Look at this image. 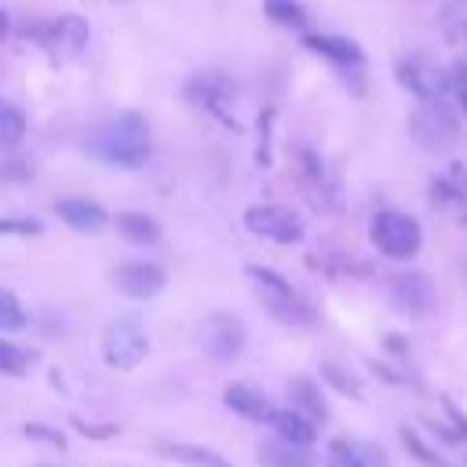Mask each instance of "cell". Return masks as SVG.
<instances>
[{
	"instance_id": "cell-17",
	"label": "cell",
	"mask_w": 467,
	"mask_h": 467,
	"mask_svg": "<svg viewBox=\"0 0 467 467\" xmlns=\"http://www.w3.org/2000/svg\"><path fill=\"white\" fill-rule=\"evenodd\" d=\"M157 452H161L164 460L182 463V467H234L223 452H215V449H208V445H190V441H161Z\"/></svg>"
},
{
	"instance_id": "cell-34",
	"label": "cell",
	"mask_w": 467,
	"mask_h": 467,
	"mask_svg": "<svg viewBox=\"0 0 467 467\" xmlns=\"http://www.w3.org/2000/svg\"><path fill=\"white\" fill-rule=\"evenodd\" d=\"M445 179L452 182V190H456V201H463V204H467V164H452Z\"/></svg>"
},
{
	"instance_id": "cell-27",
	"label": "cell",
	"mask_w": 467,
	"mask_h": 467,
	"mask_svg": "<svg viewBox=\"0 0 467 467\" xmlns=\"http://www.w3.org/2000/svg\"><path fill=\"white\" fill-rule=\"evenodd\" d=\"M263 15L285 29H303L306 26V7L299 0H263Z\"/></svg>"
},
{
	"instance_id": "cell-37",
	"label": "cell",
	"mask_w": 467,
	"mask_h": 467,
	"mask_svg": "<svg viewBox=\"0 0 467 467\" xmlns=\"http://www.w3.org/2000/svg\"><path fill=\"white\" fill-rule=\"evenodd\" d=\"M368 368H372L379 379H387V383H401V372H390L383 361H368Z\"/></svg>"
},
{
	"instance_id": "cell-7",
	"label": "cell",
	"mask_w": 467,
	"mask_h": 467,
	"mask_svg": "<svg viewBox=\"0 0 467 467\" xmlns=\"http://www.w3.org/2000/svg\"><path fill=\"white\" fill-rule=\"evenodd\" d=\"M244 230L263 237V241H274V244H299L303 241V223L285 204H252V208H244Z\"/></svg>"
},
{
	"instance_id": "cell-24",
	"label": "cell",
	"mask_w": 467,
	"mask_h": 467,
	"mask_svg": "<svg viewBox=\"0 0 467 467\" xmlns=\"http://www.w3.org/2000/svg\"><path fill=\"white\" fill-rule=\"evenodd\" d=\"M33 361H40V350L22 347L15 339H0V372L4 376H26L33 368Z\"/></svg>"
},
{
	"instance_id": "cell-8",
	"label": "cell",
	"mask_w": 467,
	"mask_h": 467,
	"mask_svg": "<svg viewBox=\"0 0 467 467\" xmlns=\"http://www.w3.org/2000/svg\"><path fill=\"white\" fill-rule=\"evenodd\" d=\"M387 299L401 317H427L434 310V281L420 270H401L387 281Z\"/></svg>"
},
{
	"instance_id": "cell-6",
	"label": "cell",
	"mask_w": 467,
	"mask_h": 467,
	"mask_svg": "<svg viewBox=\"0 0 467 467\" xmlns=\"http://www.w3.org/2000/svg\"><path fill=\"white\" fill-rule=\"evenodd\" d=\"M26 36H36L40 47H47V51L58 55V58H77V55L88 47L91 29H88V22H84L80 15L69 11V15H58V18H51V22L29 26Z\"/></svg>"
},
{
	"instance_id": "cell-22",
	"label": "cell",
	"mask_w": 467,
	"mask_h": 467,
	"mask_svg": "<svg viewBox=\"0 0 467 467\" xmlns=\"http://www.w3.org/2000/svg\"><path fill=\"white\" fill-rule=\"evenodd\" d=\"M441 99L467 120V62H452L441 69Z\"/></svg>"
},
{
	"instance_id": "cell-29",
	"label": "cell",
	"mask_w": 467,
	"mask_h": 467,
	"mask_svg": "<svg viewBox=\"0 0 467 467\" xmlns=\"http://www.w3.org/2000/svg\"><path fill=\"white\" fill-rule=\"evenodd\" d=\"M26 328V306L11 288L0 285V332H22Z\"/></svg>"
},
{
	"instance_id": "cell-2",
	"label": "cell",
	"mask_w": 467,
	"mask_h": 467,
	"mask_svg": "<svg viewBox=\"0 0 467 467\" xmlns=\"http://www.w3.org/2000/svg\"><path fill=\"white\" fill-rule=\"evenodd\" d=\"M368 237H372V248L394 263H409L420 255L423 248V226L416 215L409 212H398V208H383L372 215V226H368Z\"/></svg>"
},
{
	"instance_id": "cell-19",
	"label": "cell",
	"mask_w": 467,
	"mask_h": 467,
	"mask_svg": "<svg viewBox=\"0 0 467 467\" xmlns=\"http://www.w3.org/2000/svg\"><path fill=\"white\" fill-rule=\"evenodd\" d=\"M288 394H292V409L296 412H303L310 423H325L328 420V405H325V398H321V390H317V383L310 379V376H296L292 383H288Z\"/></svg>"
},
{
	"instance_id": "cell-39",
	"label": "cell",
	"mask_w": 467,
	"mask_h": 467,
	"mask_svg": "<svg viewBox=\"0 0 467 467\" xmlns=\"http://www.w3.org/2000/svg\"><path fill=\"white\" fill-rule=\"evenodd\" d=\"M7 33H11V15H7L4 7H0V40H4Z\"/></svg>"
},
{
	"instance_id": "cell-3",
	"label": "cell",
	"mask_w": 467,
	"mask_h": 467,
	"mask_svg": "<svg viewBox=\"0 0 467 467\" xmlns=\"http://www.w3.org/2000/svg\"><path fill=\"white\" fill-rule=\"evenodd\" d=\"M409 135L420 150L427 153H445L460 142V113L445 102V99H427L416 102V109L409 113Z\"/></svg>"
},
{
	"instance_id": "cell-33",
	"label": "cell",
	"mask_w": 467,
	"mask_h": 467,
	"mask_svg": "<svg viewBox=\"0 0 467 467\" xmlns=\"http://www.w3.org/2000/svg\"><path fill=\"white\" fill-rule=\"evenodd\" d=\"M441 405H445V416H449V423H452V431H456V434H460V438L467 441V412H463V409H460L456 401H449V398H445Z\"/></svg>"
},
{
	"instance_id": "cell-10",
	"label": "cell",
	"mask_w": 467,
	"mask_h": 467,
	"mask_svg": "<svg viewBox=\"0 0 467 467\" xmlns=\"http://www.w3.org/2000/svg\"><path fill=\"white\" fill-rule=\"evenodd\" d=\"M113 288L128 299H153L164 285H168V274L161 263H150V259H128L120 266H113L109 274Z\"/></svg>"
},
{
	"instance_id": "cell-1",
	"label": "cell",
	"mask_w": 467,
	"mask_h": 467,
	"mask_svg": "<svg viewBox=\"0 0 467 467\" xmlns=\"http://www.w3.org/2000/svg\"><path fill=\"white\" fill-rule=\"evenodd\" d=\"M88 150L113 168H142L150 157V124L142 113H120L88 135Z\"/></svg>"
},
{
	"instance_id": "cell-28",
	"label": "cell",
	"mask_w": 467,
	"mask_h": 467,
	"mask_svg": "<svg viewBox=\"0 0 467 467\" xmlns=\"http://www.w3.org/2000/svg\"><path fill=\"white\" fill-rule=\"evenodd\" d=\"M401 445H405V449H409V456H412L416 463H423V467H452V463H449L441 452H434V449H431V445H427L412 427H401Z\"/></svg>"
},
{
	"instance_id": "cell-11",
	"label": "cell",
	"mask_w": 467,
	"mask_h": 467,
	"mask_svg": "<svg viewBox=\"0 0 467 467\" xmlns=\"http://www.w3.org/2000/svg\"><path fill=\"white\" fill-rule=\"evenodd\" d=\"M303 47L314 51V55H321V58H328V62L339 66V69H361V66H365V51H361V44H354L350 36L306 33V36H303Z\"/></svg>"
},
{
	"instance_id": "cell-36",
	"label": "cell",
	"mask_w": 467,
	"mask_h": 467,
	"mask_svg": "<svg viewBox=\"0 0 467 467\" xmlns=\"http://www.w3.org/2000/svg\"><path fill=\"white\" fill-rule=\"evenodd\" d=\"M73 427H77L80 434H88V438H109V434H117V427H91V423H84V420H73Z\"/></svg>"
},
{
	"instance_id": "cell-20",
	"label": "cell",
	"mask_w": 467,
	"mask_h": 467,
	"mask_svg": "<svg viewBox=\"0 0 467 467\" xmlns=\"http://www.w3.org/2000/svg\"><path fill=\"white\" fill-rule=\"evenodd\" d=\"M255 460H259L263 467H314V463H317L310 449H303V445H288V441H281V438L259 445Z\"/></svg>"
},
{
	"instance_id": "cell-23",
	"label": "cell",
	"mask_w": 467,
	"mask_h": 467,
	"mask_svg": "<svg viewBox=\"0 0 467 467\" xmlns=\"http://www.w3.org/2000/svg\"><path fill=\"white\" fill-rule=\"evenodd\" d=\"M117 230H120L128 241H135V244H153V241L161 237L157 219L146 215V212H120V215H117Z\"/></svg>"
},
{
	"instance_id": "cell-31",
	"label": "cell",
	"mask_w": 467,
	"mask_h": 467,
	"mask_svg": "<svg viewBox=\"0 0 467 467\" xmlns=\"http://www.w3.org/2000/svg\"><path fill=\"white\" fill-rule=\"evenodd\" d=\"M22 434L29 441H44V445H55V449H66V434L58 427H47V423H22Z\"/></svg>"
},
{
	"instance_id": "cell-25",
	"label": "cell",
	"mask_w": 467,
	"mask_h": 467,
	"mask_svg": "<svg viewBox=\"0 0 467 467\" xmlns=\"http://www.w3.org/2000/svg\"><path fill=\"white\" fill-rule=\"evenodd\" d=\"M26 139V113L11 99H0V150H15Z\"/></svg>"
},
{
	"instance_id": "cell-16",
	"label": "cell",
	"mask_w": 467,
	"mask_h": 467,
	"mask_svg": "<svg viewBox=\"0 0 467 467\" xmlns=\"http://www.w3.org/2000/svg\"><path fill=\"white\" fill-rule=\"evenodd\" d=\"M270 427L277 431V438L281 441H288V445H303V449H310L314 441H317V423H310L303 412H296L292 405L288 409H277L274 416H270Z\"/></svg>"
},
{
	"instance_id": "cell-18",
	"label": "cell",
	"mask_w": 467,
	"mask_h": 467,
	"mask_svg": "<svg viewBox=\"0 0 467 467\" xmlns=\"http://www.w3.org/2000/svg\"><path fill=\"white\" fill-rule=\"evenodd\" d=\"M244 274H248V281L259 288L263 303H285V299H296V296H299V292L292 288V281H288L285 274H277L274 266L248 263V266H244Z\"/></svg>"
},
{
	"instance_id": "cell-32",
	"label": "cell",
	"mask_w": 467,
	"mask_h": 467,
	"mask_svg": "<svg viewBox=\"0 0 467 467\" xmlns=\"http://www.w3.org/2000/svg\"><path fill=\"white\" fill-rule=\"evenodd\" d=\"M270 120H274V109L259 113V150H255V164L259 168H270Z\"/></svg>"
},
{
	"instance_id": "cell-9",
	"label": "cell",
	"mask_w": 467,
	"mask_h": 467,
	"mask_svg": "<svg viewBox=\"0 0 467 467\" xmlns=\"http://www.w3.org/2000/svg\"><path fill=\"white\" fill-rule=\"evenodd\" d=\"M186 99L197 106V109H208L212 117H219L223 124H234L237 128V120L226 113V106H230V99H234V80L226 77V73H193L190 80H186Z\"/></svg>"
},
{
	"instance_id": "cell-13",
	"label": "cell",
	"mask_w": 467,
	"mask_h": 467,
	"mask_svg": "<svg viewBox=\"0 0 467 467\" xmlns=\"http://www.w3.org/2000/svg\"><path fill=\"white\" fill-rule=\"evenodd\" d=\"M223 405L234 409L237 416H244V420H255V423H270V416L277 412V405L252 383H230L223 390Z\"/></svg>"
},
{
	"instance_id": "cell-5",
	"label": "cell",
	"mask_w": 467,
	"mask_h": 467,
	"mask_svg": "<svg viewBox=\"0 0 467 467\" xmlns=\"http://www.w3.org/2000/svg\"><path fill=\"white\" fill-rule=\"evenodd\" d=\"M197 343H201V350H204L212 361L226 365V361H234V358H241V350H244V343H248V328H244L241 317H234V314H226V310H215V314H208V317L197 325Z\"/></svg>"
},
{
	"instance_id": "cell-15",
	"label": "cell",
	"mask_w": 467,
	"mask_h": 467,
	"mask_svg": "<svg viewBox=\"0 0 467 467\" xmlns=\"http://www.w3.org/2000/svg\"><path fill=\"white\" fill-rule=\"evenodd\" d=\"M394 77L401 88H409L420 102L427 99H441V69H431L427 62H416V58H401L394 66Z\"/></svg>"
},
{
	"instance_id": "cell-30",
	"label": "cell",
	"mask_w": 467,
	"mask_h": 467,
	"mask_svg": "<svg viewBox=\"0 0 467 467\" xmlns=\"http://www.w3.org/2000/svg\"><path fill=\"white\" fill-rule=\"evenodd\" d=\"M36 237L44 234V223L33 215H0V237Z\"/></svg>"
},
{
	"instance_id": "cell-21",
	"label": "cell",
	"mask_w": 467,
	"mask_h": 467,
	"mask_svg": "<svg viewBox=\"0 0 467 467\" xmlns=\"http://www.w3.org/2000/svg\"><path fill=\"white\" fill-rule=\"evenodd\" d=\"M438 26L449 44H467V0H438Z\"/></svg>"
},
{
	"instance_id": "cell-14",
	"label": "cell",
	"mask_w": 467,
	"mask_h": 467,
	"mask_svg": "<svg viewBox=\"0 0 467 467\" xmlns=\"http://www.w3.org/2000/svg\"><path fill=\"white\" fill-rule=\"evenodd\" d=\"M328 463L332 467H387V452L376 441L332 438L328 441Z\"/></svg>"
},
{
	"instance_id": "cell-26",
	"label": "cell",
	"mask_w": 467,
	"mask_h": 467,
	"mask_svg": "<svg viewBox=\"0 0 467 467\" xmlns=\"http://www.w3.org/2000/svg\"><path fill=\"white\" fill-rule=\"evenodd\" d=\"M321 379H325L328 387H336V394H347V398H354V401L365 398L361 379H358L347 365H339V361H321Z\"/></svg>"
},
{
	"instance_id": "cell-38",
	"label": "cell",
	"mask_w": 467,
	"mask_h": 467,
	"mask_svg": "<svg viewBox=\"0 0 467 467\" xmlns=\"http://www.w3.org/2000/svg\"><path fill=\"white\" fill-rule=\"evenodd\" d=\"M383 347H387L390 354H405V339H398V336H387V339H383Z\"/></svg>"
},
{
	"instance_id": "cell-12",
	"label": "cell",
	"mask_w": 467,
	"mask_h": 467,
	"mask_svg": "<svg viewBox=\"0 0 467 467\" xmlns=\"http://www.w3.org/2000/svg\"><path fill=\"white\" fill-rule=\"evenodd\" d=\"M55 212L77 234H99V230L109 226L106 208L99 201H88V197H62V201H55Z\"/></svg>"
},
{
	"instance_id": "cell-35",
	"label": "cell",
	"mask_w": 467,
	"mask_h": 467,
	"mask_svg": "<svg viewBox=\"0 0 467 467\" xmlns=\"http://www.w3.org/2000/svg\"><path fill=\"white\" fill-rule=\"evenodd\" d=\"M0 179H29V164L18 157H7L0 161Z\"/></svg>"
},
{
	"instance_id": "cell-4",
	"label": "cell",
	"mask_w": 467,
	"mask_h": 467,
	"mask_svg": "<svg viewBox=\"0 0 467 467\" xmlns=\"http://www.w3.org/2000/svg\"><path fill=\"white\" fill-rule=\"evenodd\" d=\"M150 354V339H146V328L135 314H124L117 321L106 325V336H102V358L109 368L117 372H131L142 358Z\"/></svg>"
}]
</instances>
